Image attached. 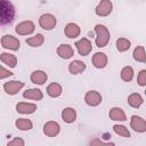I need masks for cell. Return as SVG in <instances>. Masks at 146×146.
Wrapping results in <instances>:
<instances>
[{"instance_id": "cell-15", "label": "cell", "mask_w": 146, "mask_h": 146, "mask_svg": "<svg viewBox=\"0 0 146 146\" xmlns=\"http://www.w3.org/2000/svg\"><path fill=\"white\" fill-rule=\"evenodd\" d=\"M64 33H65V35H66L67 38H70V39H75V38H78V36L80 35L81 29H80V26H79L78 24H75V23H67L66 26H65V29H64Z\"/></svg>"}, {"instance_id": "cell-20", "label": "cell", "mask_w": 146, "mask_h": 146, "mask_svg": "<svg viewBox=\"0 0 146 146\" xmlns=\"http://www.w3.org/2000/svg\"><path fill=\"white\" fill-rule=\"evenodd\" d=\"M62 119L66 123H73L76 120V111L73 107H65L62 111Z\"/></svg>"}, {"instance_id": "cell-7", "label": "cell", "mask_w": 146, "mask_h": 146, "mask_svg": "<svg viewBox=\"0 0 146 146\" xmlns=\"http://www.w3.org/2000/svg\"><path fill=\"white\" fill-rule=\"evenodd\" d=\"M74 46H75V48H76L79 55H81V56H88V55L91 52V49H92L91 42H90V40L87 39V38L80 39L79 41H76V42L74 43Z\"/></svg>"}, {"instance_id": "cell-19", "label": "cell", "mask_w": 146, "mask_h": 146, "mask_svg": "<svg viewBox=\"0 0 146 146\" xmlns=\"http://www.w3.org/2000/svg\"><path fill=\"white\" fill-rule=\"evenodd\" d=\"M23 97L26 99H32V100H41L43 98V94L40 89L31 88L23 92Z\"/></svg>"}, {"instance_id": "cell-16", "label": "cell", "mask_w": 146, "mask_h": 146, "mask_svg": "<svg viewBox=\"0 0 146 146\" xmlns=\"http://www.w3.org/2000/svg\"><path fill=\"white\" fill-rule=\"evenodd\" d=\"M91 60H92V65H94L96 68H99V70L106 67L107 62H108L107 56H106L104 52H96V54H94Z\"/></svg>"}, {"instance_id": "cell-23", "label": "cell", "mask_w": 146, "mask_h": 146, "mask_svg": "<svg viewBox=\"0 0 146 146\" xmlns=\"http://www.w3.org/2000/svg\"><path fill=\"white\" fill-rule=\"evenodd\" d=\"M143 103H144V99L140 96V94H138V92H133V94L129 95V97H128V104L133 108L140 107L143 105Z\"/></svg>"}, {"instance_id": "cell-4", "label": "cell", "mask_w": 146, "mask_h": 146, "mask_svg": "<svg viewBox=\"0 0 146 146\" xmlns=\"http://www.w3.org/2000/svg\"><path fill=\"white\" fill-rule=\"evenodd\" d=\"M1 46L5 49H9V50H18L21 47V42L17 38H15L11 34H5L1 38Z\"/></svg>"}, {"instance_id": "cell-27", "label": "cell", "mask_w": 146, "mask_h": 146, "mask_svg": "<svg viewBox=\"0 0 146 146\" xmlns=\"http://www.w3.org/2000/svg\"><path fill=\"white\" fill-rule=\"evenodd\" d=\"M121 79L124 81V82H130L132 79H133V75H135V72H133V68L131 66H124L122 70H121Z\"/></svg>"}, {"instance_id": "cell-13", "label": "cell", "mask_w": 146, "mask_h": 146, "mask_svg": "<svg viewBox=\"0 0 146 146\" xmlns=\"http://www.w3.org/2000/svg\"><path fill=\"white\" fill-rule=\"evenodd\" d=\"M16 111L21 114H32L36 111V104L33 103H26V102H19L16 105Z\"/></svg>"}, {"instance_id": "cell-10", "label": "cell", "mask_w": 146, "mask_h": 146, "mask_svg": "<svg viewBox=\"0 0 146 146\" xmlns=\"http://www.w3.org/2000/svg\"><path fill=\"white\" fill-rule=\"evenodd\" d=\"M60 131V125L56 121H48L43 125V133L47 137H56Z\"/></svg>"}, {"instance_id": "cell-21", "label": "cell", "mask_w": 146, "mask_h": 146, "mask_svg": "<svg viewBox=\"0 0 146 146\" xmlns=\"http://www.w3.org/2000/svg\"><path fill=\"white\" fill-rule=\"evenodd\" d=\"M0 60H1L2 64L7 65L8 67H11V68L16 67V65H17V58H16V56L13 55V54L2 52V54L0 55Z\"/></svg>"}, {"instance_id": "cell-1", "label": "cell", "mask_w": 146, "mask_h": 146, "mask_svg": "<svg viewBox=\"0 0 146 146\" xmlns=\"http://www.w3.org/2000/svg\"><path fill=\"white\" fill-rule=\"evenodd\" d=\"M15 18V8L13 3L8 0H1V11H0V22L2 25L10 24Z\"/></svg>"}, {"instance_id": "cell-33", "label": "cell", "mask_w": 146, "mask_h": 146, "mask_svg": "<svg viewBox=\"0 0 146 146\" xmlns=\"http://www.w3.org/2000/svg\"><path fill=\"white\" fill-rule=\"evenodd\" d=\"M145 95H146V90H145Z\"/></svg>"}, {"instance_id": "cell-9", "label": "cell", "mask_w": 146, "mask_h": 146, "mask_svg": "<svg viewBox=\"0 0 146 146\" xmlns=\"http://www.w3.org/2000/svg\"><path fill=\"white\" fill-rule=\"evenodd\" d=\"M84 102L88 106H98L102 103V95L96 90H90L84 95Z\"/></svg>"}, {"instance_id": "cell-2", "label": "cell", "mask_w": 146, "mask_h": 146, "mask_svg": "<svg viewBox=\"0 0 146 146\" xmlns=\"http://www.w3.org/2000/svg\"><path fill=\"white\" fill-rule=\"evenodd\" d=\"M95 32H96V39L95 43L98 48H104L107 46L111 39V33L107 30V27L103 24H96L95 26Z\"/></svg>"}, {"instance_id": "cell-25", "label": "cell", "mask_w": 146, "mask_h": 146, "mask_svg": "<svg viewBox=\"0 0 146 146\" xmlns=\"http://www.w3.org/2000/svg\"><path fill=\"white\" fill-rule=\"evenodd\" d=\"M132 57L136 62L139 63H146V52H145V48L143 46H137L133 49L132 52Z\"/></svg>"}, {"instance_id": "cell-8", "label": "cell", "mask_w": 146, "mask_h": 146, "mask_svg": "<svg viewBox=\"0 0 146 146\" xmlns=\"http://www.w3.org/2000/svg\"><path fill=\"white\" fill-rule=\"evenodd\" d=\"M22 88H24V82L22 81H17V80H11V81H7L3 83V90L6 91V94L8 95H16Z\"/></svg>"}, {"instance_id": "cell-32", "label": "cell", "mask_w": 146, "mask_h": 146, "mask_svg": "<svg viewBox=\"0 0 146 146\" xmlns=\"http://www.w3.org/2000/svg\"><path fill=\"white\" fill-rule=\"evenodd\" d=\"M14 73L13 72H10L9 70H7L3 65L0 67V79L1 80H3V79H6V78H8V76H11Z\"/></svg>"}, {"instance_id": "cell-14", "label": "cell", "mask_w": 146, "mask_h": 146, "mask_svg": "<svg viewBox=\"0 0 146 146\" xmlns=\"http://www.w3.org/2000/svg\"><path fill=\"white\" fill-rule=\"evenodd\" d=\"M56 51H57V55L63 59H70L74 55V49L70 44H66V43L59 44Z\"/></svg>"}, {"instance_id": "cell-24", "label": "cell", "mask_w": 146, "mask_h": 146, "mask_svg": "<svg viewBox=\"0 0 146 146\" xmlns=\"http://www.w3.org/2000/svg\"><path fill=\"white\" fill-rule=\"evenodd\" d=\"M25 42L30 46V47H40L43 44L44 42V36L41 33H36L34 36H30L25 40Z\"/></svg>"}, {"instance_id": "cell-26", "label": "cell", "mask_w": 146, "mask_h": 146, "mask_svg": "<svg viewBox=\"0 0 146 146\" xmlns=\"http://www.w3.org/2000/svg\"><path fill=\"white\" fill-rule=\"evenodd\" d=\"M15 125L17 129L22 130V131H27V130H31L33 128V123L30 119H17L16 122H15Z\"/></svg>"}, {"instance_id": "cell-3", "label": "cell", "mask_w": 146, "mask_h": 146, "mask_svg": "<svg viewBox=\"0 0 146 146\" xmlns=\"http://www.w3.org/2000/svg\"><path fill=\"white\" fill-rule=\"evenodd\" d=\"M57 24V19L56 17L52 15V14H42L39 18V25L43 29V30H47V31H51L52 29H55Z\"/></svg>"}, {"instance_id": "cell-22", "label": "cell", "mask_w": 146, "mask_h": 146, "mask_svg": "<svg viewBox=\"0 0 146 146\" xmlns=\"http://www.w3.org/2000/svg\"><path fill=\"white\" fill-rule=\"evenodd\" d=\"M63 92V88L59 83L57 82H52L50 83L48 87H47V94L48 96L52 97V98H56V97H59Z\"/></svg>"}, {"instance_id": "cell-5", "label": "cell", "mask_w": 146, "mask_h": 146, "mask_svg": "<svg viewBox=\"0 0 146 146\" xmlns=\"http://www.w3.org/2000/svg\"><path fill=\"white\" fill-rule=\"evenodd\" d=\"M113 10V3L111 0H100V2L95 8V13L97 16L106 17L108 16Z\"/></svg>"}, {"instance_id": "cell-30", "label": "cell", "mask_w": 146, "mask_h": 146, "mask_svg": "<svg viewBox=\"0 0 146 146\" xmlns=\"http://www.w3.org/2000/svg\"><path fill=\"white\" fill-rule=\"evenodd\" d=\"M137 83H138L140 87H145V86H146V70H141V71L138 73Z\"/></svg>"}, {"instance_id": "cell-18", "label": "cell", "mask_w": 146, "mask_h": 146, "mask_svg": "<svg viewBox=\"0 0 146 146\" xmlns=\"http://www.w3.org/2000/svg\"><path fill=\"white\" fill-rule=\"evenodd\" d=\"M84 70H86V63L82 62V60L75 59V60H73V62H71L68 64V72L71 74H73V75L82 73Z\"/></svg>"}, {"instance_id": "cell-31", "label": "cell", "mask_w": 146, "mask_h": 146, "mask_svg": "<svg viewBox=\"0 0 146 146\" xmlns=\"http://www.w3.org/2000/svg\"><path fill=\"white\" fill-rule=\"evenodd\" d=\"M24 145H25V141L19 137H16L13 140L7 143V146H24Z\"/></svg>"}, {"instance_id": "cell-29", "label": "cell", "mask_w": 146, "mask_h": 146, "mask_svg": "<svg viewBox=\"0 0 146 146\" xmlns=\"http://www.w3.org/2000/svg\"><path fill=\"white\" fill-rule=\"evenodd\" d=\"M113 130L116 135L121 136V137H125V138H129L130 137V131L128 130L127 127L122 125V124H114L113 125Z\"/></svg>"}, {"instance_id": "cell-11", "label": "cell", "mask_w": 146, "mask_h": 146, "mask_svg": "<svg viewBox=\"0 0 146 146\" xmlns=\"http://www.w3.org/2000/svg\"><path fill=\"white\" fill-rule=\"evenodd\" d=\"M130 127L136 131V132H145L146 131V121L138 115H132L130 119Z\"/></svg>"}, {"instance_id": "cell-12", "label": "cell", "mask_w": 146, "mask_h": 146, "mask_svg": "<svg viewBox=\"0 0 146 146\" xmlns=\"http://www.w3.org/2000/svg\"><path fill=\"white\" fill-rule=\"evenodd\" d=\"M30 80H31V82L34 83V84L42 86V84H44V82H47L48 75H47V73H46L44 71L36 70V71H33V72L31 73Z\"/></svg>"}, {"instance_id": "cell-17", "label": "cell", "mask_w": 146, "mask_h": 146, "mask_svg": "<svg viewBox=\"0 0 146 146\" xmlns=\"http://www.w3.org/2000/svg\"><path fill=\"white\" fill-rule=\"evenodd\" d=\"M108 116H110V119L113 120V121L123 122V121L127 120V115H125L124 111H123L121 107H112V108L110 110Z\"/></svg>"}, {"instance_id": "cell-6", "label": "cell", "mask_w": 146, "mask_h": 146, "mask_svg": "<svg viewBox=\"0 0 146 146\" xmlns=\"http://www.w3.org/2000/svg\"><path fill=\"white\" fill-rule=\"evenodd\" d=\"M35 30V25L32 21H23L21 23H18L15 27V31L17 34L19 35H29L32 34Z\"/></svg>"}, {"instance_id": "cell-28", "label": "cell", "mask_w": 146, "mask_h": 146, "mask_svg": "<svg viewBox=\"0 0 146 146\" xmlns=\"http://www.w3.org/2000/svg\"><path fill=\"white\" fill-rule=\"evenodd\" d=\"M130 46H131L130 41H129L128 39H125V38H119V39L116 40V49H117L120 52L127 51V50L130 48Z\"/></svg>"}]
</instances>
